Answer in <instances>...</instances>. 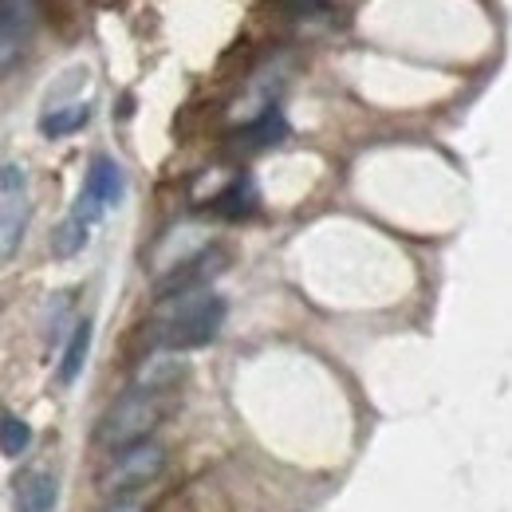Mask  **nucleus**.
Segmentation results:
<instances>
[{"instance_id": "f257e3e1", "label": "nucleus", "mask_w": 512, "mask_h": 512, "mask_svg": "<svg viewBox=\"0 0 512 512\" xmlns=\"http://www.w3.org/2000/svg\"><path fill=\"white\" fill-rule=\"evenodd\" d=\"M221 323H225V300L221 296L186 292V296L162 300L150 331H154V343H162L166 351H193V347L213 343Z\"/></svg>"}, {"instance_id": "f03ea898", "label": "nucleus", "mask_w": 512, "mask_h": 512, "mask_svg": "<svg viewBox=\"0 0 512 512\" xmlns=\"http://www.w3.org/2000/svg\"><path fill=\"white\" fill-rule=\"evenodd\" d=\"M170 414V402L162 390H130L127 398H119L115 406H107V414L95 426V442L115 449L150 442V434L162 426V418Z\"/></svg>"}, {"instance_id": "7ed1b4c3", "label": "nucleus", "mask_w": 512, "mask_h": 512, "mask_svg": "<svg viewBox=\"0 0 512 512\" xmlns=\"http://www.w3.org/2000/svg\"><path fill=\"white\" fill-rule=\"evenodd\" d=\"M162 469H166V449L150 438V442H138V446L115 449L111 461L99 469L95 485H99V493H107V497H115V493H134V489H146L150 481H158Z\"/></svg>"}, {"instance_id": "20e7f679", "label": "nucleus", "mask_w": 512, "mask_h": 512, "mask_svg": "<svg viewBox=\"0 0 512 512\" xmlns=\"http://www.w3.org/2000/svg\"><path fill=\"white\" fill-rule=\"evenodd\" d=\"M123 186H127V182H123V166H119L115 158H95L91 170H87V186L79 193V205H75L71 217H79L83 225L99 221L111 205H119Z\"/></svg>"}, {"instance_id": "39448f33", "label": "nucleus", "mask_w": 512, "mask_h": 512, "mask_svg": "<svg viewBox=\"0 0 512 512\" xmlns=\"http://www.w3.org/2000/svg\"><path fill=\"white\" fill-rule=\"evenodd\" d=\"M225 264H229V253H225V249H217V245H213V249H201V253L190 256V260L174 264L170 276L158 280V300L186 296V292H201L217 272H225Z\"/></svg>"}, {"instance_id": "423d86ee", "label": "nucleus", "mask_w": 512, "mask_h": 512, "mask_svg": "<svg viewBox=\"0 0 512 512\" xmlns=\"http://www.w3.org/2000/svg\"><path fill=\"white\" fill-rule=\"evenodd\" d=\"M40 16L36 0H0V71L12 64Z\"/></svg>"}, {"instance_id": "0eeeda50", "label": "nucleus", "mask_w": 512, "mask_h": 512, "mask_svg": "<svg viewBox=\"0 0 512 512\" xmlns=\"http://www.w3.org/2000/svg\"><path fill=\"white\" fill-rule=\"evenodd\" d=\"M28 229V201L24 193H0V264L12 260Z\"/></svg>"}, {"instance_id": "6e6552de", "label": "nucleus", "mask_w": 512, "mask_h": 512, "mask_svg": "<svg viewBox=\"0 0 512 512\" xmlns=\"http://www.w3.org/2000/svg\"><path fill=\"white\" fill-rule=\"evenodd\" d=\"M284 138H288L284 115H280V111H264L256 123H249V127H241L233 134V146H237V150H264V146H276V142H284Z\"/></svg>"}, {"instance_id": "1a4fd4ad", "label": "nucleus", "mask_w": 512, "mask_h": 512, "mask_svg": "<svg viewBox=\"0 0 512 512\" xmlns=\"http://www.w3.org/2000/svg\"><path fill=\"white\" fill-rule=\"evenodd\" d=\"M56 505V481L48 473H24L16 481V509L20 512H48Z\"/></svg>"}, {"instance_id": "9d476101", "label": "nucleus", "mask_w": 512, "mask_h": 512, "mask_svg": "<svg viewBox=\"0 0 512 512\" xmlns=\"http://www.w3.org/2000/svg\"><path fill=\"white\" fill-rule=\"evenodd\" d=\"M87 123H91V107H87V103H71V107H52V111L40 119V130H44L48 138H64V134L87 127Z\"/></svg>"}, {"instance_id": "9b49d317", "label": "nucleus", "mask_w": 512, "mask_h": 512, "mask_svg": "<svg viewBox=\"0 0 512 512\" xmlns=\"http://www.w3.org/2000/svg\"><path fill=\"white\" fill-rule=\"evenodd\" d=\"M87 351H91V323L83 320L75 331H71V343L64 351V363H60V383H75L83 363H87Z\"/></svg>"}, {"instance_id": "f8f14e48", "label": "nucleus", "mask_w": 512, "mask_h": 512, "mask_svg": "<svg viewBox=\"0 0 512 512\" xmlns=\"http://www.w3.org/2000/svg\"><path fill=\"white\" fill-rule=\"evenodd\" d=\"M253 205H256L253 182L249 178H237L229 190L213 201V213H221V217H245V213H253Z\"/></svg>"}, {"instance_id": "ddd939ff", "label": "nucleus", "mask_w": 512, "mask_h": 512, "mask_svg": "<svg viewBox=\"0 0 512 512\" xmlns=\"http://www.w3.org/2000/svg\"><path fill=\"white\" fill-rule=\"evenodd\" d=\"M178 379H182V363H174V359H150L138 371V390H166V386H174Z\"/></svg>"}, {"instance_id": "4468645a", "label": "nucleus", "mask_w": 512, "mask_h": 512, "mask_svg": "<svg viewBox=\"0 0 512 512\" xmlns=\"http://www.w3.org/2000/svg\"><path fill=\"white\" fill-rule=\"evenodd\" d=\"M87 229L91 225H83L79 217H67L64 225L52 233V256H60V260H67V256H75L83 245H87Z\"/></svg>"}, {"instance_id": "2eb2a0df", "label": "nucleus", "mask_w": 512, "mask_h": 512, "mask_svg": "<svg viewBox=\"0 0 512 512\" xmlns=\"http://www.w3.org/2000/svg\"><path fill=\"white\" fill-rule=\"evenodd\" d=\"M28 442H32L28 422H20V418H4V422H0V453L20 457V453L28 449Z\"/></svg>"}, {"instance_id": "dca6fc26", "label": "nucleus", "mask_w": 512, "mask_h": 512, "mask_svg": "<svg viewBox=\"0 0 512 512\" xmlns=\"http://www.w3.org/2000/svg\"><path fill=\"white\" fill-rule=\"evenodd\" d=\"M0 193H24V170L20 166H4L0 170Z\"/></svg>"}, {"instance_id": "f3484780", "label": "nucleus", "mask_w": 512, "mask_h": 512, "mask_svg": "<svg viewBox=\"0 0 512 512\" xmlns=\"http://www.w3.org/2000/svg\"><path fill=\"white\" fill-rule=\"evenodd\" d=\"M323 4H327V0H284V8H288L292 16H308V12H316Z\"/></svg>"}, {"instance_id": "a211bd4d", "label": "nucleus", "mask_w": 512, "mask_h": 512, "mask_svg": "<svg viewBox=\"0 0 512 512\" xmlns=\"http://www.w3.org/2000/svg\"><path fill=\"white\" fill-rule=\"evenodd\" d=\"M103 512H142L134 501H119V505H111V509H103Z\"/></svg>"}]
</instances>
